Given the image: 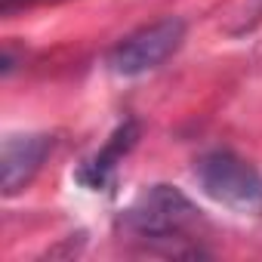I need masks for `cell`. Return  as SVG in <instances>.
I'll list each match as a JSON object with an SVG mask.
<instances>
[{"mask_svg": "<svg viewBox=\"0 0 262 262\" xmlns=\"http://www.w3.org/2000/svg\"><path fill=\"white\" fill-rule=\"evenodd\" d=\"M123 219L142 237L173 241V237H182L185 228L201 219V210L176 185H151L133 201V207L123 213Z\"/></svg>", "mask_w": 262, "mask_h": 262, "instance_id": "cell-2", "label": "cell"}, {"mask_svg": "<svg viewBox=\"0 0 262 262\" xmlns=\"http://www.w3.org/2000/svg\"><path fill=\"white\" fill-rule=\"evenodd\" d=\"M185 40V22L170 16L155 25L139 28L136 34L123 37L108 53V68L117 77H142L155 68H161Z\"/></svg>", "mask_w": 262, "mask_h": 262, "instance_id": "cell-3", "label": "cell"}, {"mask_svg": "<svg viewBox=\"0 0 262 262\" xmlns=\"http://www.w3.org/2000/svg\"><path fill=\"white\" fill-rule=\"evenodd\" d=\"M16 4H34V0H0V10L7 13V10H13Z\"/></svg>", "mask_w": 262, "mask_h": 262, "instance_id": "cell-6", "label": "cell"}, {"mask_svg": "<svg viewBox=\"0 0 262 262\" xmlns=\"http://www.w3.org/2000/svg\"><path fill=\"white\" fill-rule=\"evenodd\" d=\"M198 185L207 198L241 216H262V173L231 151H210L194 164Z\"/></svg>", "mask_w": 262, "mask_h": 262, "instance_id": "cell-1", "label": "cell"}, {"mask_svg": "<svg viewBox=\"0 0 262 262\" xmlns=\"http://www.w3.org/2000/svg\"><path fill=\"white\" fill-rule=\"evenodd\" d=\"M50 151H53V136L47 133L7 136L4 145H0V185H4V194L16 198L19 191H25Z\"/></svg>", "mask_w": 262, "mask_h": 262, "instance_id": "cell-4", "label": "cell"}, {"mask_svg": "<svg viewBox=\"0 0 262 262\" xmlns=\"http://www.w3.org/2000/svg\"><path fill=\"white\" fill-rule=\"evenodd\" d=\"M136 139H139V126H136V120H123V123L114 129V133H111L108 145H105L93 161H86V164L77 170V182L86 185L90 191H108V188L114 185L117 161L136 145Z\"/></svg>", "mask_w": 262, "mask_h": 262, "instance_id": "cell-5", "label": "cell"}]
</instances>
